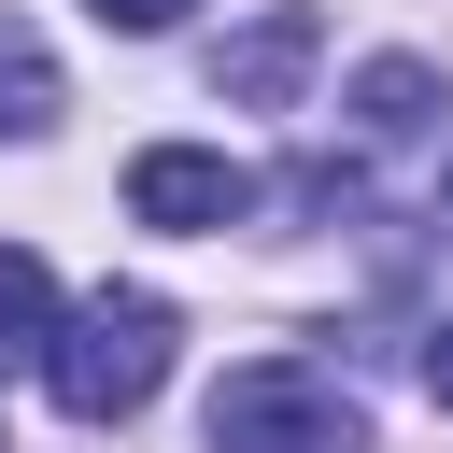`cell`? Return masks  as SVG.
<instances>
[{
	"mask_svg": "<svg viewBox=\"0 0 453 453\" xmlns=\"http://www.w3.org/2000/svg\"><path fill=\"white\" fill-rule=\"evenodd\" d=\"M170 340H184V311H170L156 283H99V297L57 326L42 382H57V411H71V425H127V411L170 382Z\"/></svg>",
	"mask_w": 453,
	"mask_h": 453,
	"instance_id": "obj_1",
	"label": "cell"
},
{
	"mask_svg": "<svg viewBox=\"0 0 453 453\" xmlns=\"http://www.w3.org/2000/svg\"><path fill=\"white\" fill-rule=\"evenodd\" d=\"M212 453H368V411L311 354H255L212 382Z\"/></svg>",
	"mask_w": 453,
	"mask_h": 453,
	"instance_id": "obj_2",
	"label": "cell"
},
{
	"mask_svg": "<svg viewBox=\"0 0 453 453\" xmlns=\"http://www.w3.org/2000/svg\"><path fill=\"white\" fill-rule=\"evenodd\" d=\"M311 57H326V14H311V0H269L255 28H226V42H212V99L283 113V99L311 85Z\"/></svg>",
	"mask_w": 453,
	"mask_h": 453,
	"instance_id": "obj_3",
	"label": "cell"
},
{
	"mask_svg": "<svg viewBox=\"0 0 453 453\" xmlns=\"http://www.w3.org/2000/svg\"><path fill=\"white\" fill-rule=\"evenodd\" d=\"M127 212L198 241V226H241L255 212V170L241 156H198V142H156V156H127Z\"/></svg>",
	"mask_w": 453,
	"mask_h": 453,
	"instance_id": "obj_4",
	"label": "cell"
},
{
	"mask_svg": "<svg viewBox=\"0 0 453 453\" xmlns=\"http://www.w3.org/2000/svg\"><path fill=\"white\" fill-rule=\"evenodd\" d=\"M42 354H57V283L28 241H0V368H42Z\"/></svg>",
	"mask_w": 453,
	"mask_h": 453,
	"instance_id": "obj_5",
	"label": "cell"
},
{
	"mask_svg": "<svg viewBox=\"0 0 453 453\" xmlns=\"http://www.w3.org/2000/svg\"><path fill=\"white\" fill-rule=\"evenodd\" d=\"M425 113H439V71H425V57H368V71H354V127H368V142H396V127H425Z\"/></svg>",
	"mask_w": 453,
	"mask_h": 453,
	"instance_id": "obj_6",
	"label": "cell"
},
{
	"mask_svg": "<svg viewBox=\"0 0 453 453\" xmlns=\"http://www.w3.org/2000/svg\"><path fill=\"white\" fill-rule=\"evenodd\" d=\"M0 127H14V142L57 127V71H42V42H14V28H0Z\"/></svg>",
	"mask_w": 453,
	"mask_h": 453,
	"instance_id": "obj_7",
	"label": "cell"
},
{
	"mask_svg": "<svg viewBox=\"0 0 453 453\" xmlns=\"http://www.w3.org/2000/svg\"><path fill=\"white\" fill-rule=\"evenodd\" d=\"M99 28H127V42H156V28H184V0H85Z\"/></svg>",
	"mask_w": 453,
	"mask_h": 453,
	"instance_id": "obj_8",
	"label": "cell"
},
{
	"mask_svg": "<svg viewBox=\"0 0 453 453\" xmlns=\"http://www.w3.org/2000/svg\"><path fill=\"white\" fill-rule=\"evenodd\" d=\"M425 396H439V411H453V326H439V340H425Z\"/></svg>",
	"mask_w": 453,
	"mask_h": 453,
	"instance_id": "obj_9",
	"label": "cell"
},
{
	"mask_svg": "<svg viewBox=\"0 0 453 453\" xmlns=\"http://www.w3.org/2000/svg\"><path fill=\"white\" fill-rule=\"evenodd\" d=\"M439 226H453V156H439Z\"/></svg>",
	"mask_w": 453,
	"mask_h": 453,
	"instance_id": "obj_10",
	"label": "cell"
},
{
	"mask_svg": "<svg viewBox=\"0 0 453 453\" xmlns=\"http://www.w3.org/2000/svg\"><path fill=\"white\" fill-rule=\"evenodd\" d=\"M0 453H14V439H0Z\"/></svg>",
	"mask_w": 453,
	"mask_h": 453,
	"instance_id": "obj_11",
	"label": "cell"
}]
</instances>
